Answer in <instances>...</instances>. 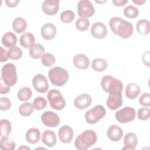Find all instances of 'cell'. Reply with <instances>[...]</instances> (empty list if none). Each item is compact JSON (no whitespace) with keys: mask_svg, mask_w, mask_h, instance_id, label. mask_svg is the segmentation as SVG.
<instances>
[{"mask_svg":"<svg viewBox=\"0 0 150 150\" xmlns=\"http://www.w3.org/2000/svg\"><path fill=\"white\" fill-rule=\"evenodd\" d=\"M123 13L125 16L129 18H135L138 15V9L137 8L132 5L126 6L123 11Z\"/></svg>","mask_w":150,"mask_h":150,"instance_id":"obj_35","label":"cell"},{"mask_svg":"<svg viewBox=\"0 0 150 150\" xmlns=\"http://www.w3.org/2000/svg\"><path fill=\"white\" fill-rule=\"evenodd\" d=\"M16 145L13 141L9 139L7 136L2 137L0 142V148L3 150H13Z\"/></svg>","mask_w":150,"mask_h":150,"instance_id":"obj_30","label":"cell"},{"mask_svg":"<svg viewBox=\"0 0 150 150\" xmlns=\"http://www.w3.org/2000/svg\"><path fill=\"white\" fill-rule=\"evenodd\" d=\"M11 131V124L6 119L1 120V137L8 136Z\"/></svg>","mask_w":150,"mask_h":150,"instance_id":"obj_33","label":"cell"},{"mask_svg":"<svg viewBox=\"0 0 150 150\" xmlns=\"http://www.w3.org/2000/svg\"><path fill=\"white\" fill-rule=\"evenodd\" d=\"M138 118L140 120L145 121L149 118L150 111L148 108H142L138 111Z\"/></svg>","mask_w":150,"mask_h":150,"instance_id":"obj_40","label":"cell"},{"mask_svg":"<svg viewBox=\"0 0 150 150\" xmlns=\"http://www.w3.org/2000/svg\"><path fill=\"white\" fill-rule=\"evenodd\" d=\"M89 26V20L84 18H80L76 22V28L80 31H85L87 30Z\"/></svg>","mask_w":150,"mask_h":150,"instance_id":"obj_37","label":"cell"},{"mask_svg":"<svg viewBox=\"0 0 150 150\" xmlns=\"http://www.w3.org/2000/svg\"><path fill=\"white\" fill-rule=\"evenodd\" d=\"M8 54L9 59L12 60H18L22 56V51L21 48L15 46L9 49Z\"/></svg>","mask_w":150,"mask_h":150,"instance_id":"obj_34","label":"cell"},{"mask_svg":"<svg viewBox=\"0 0 150 150\" xmlns=\"http://www.w3.org/2000/svg\"><path fill=\"white\" fill-rule=\"evenodd\" d=\"M60 18L64 23H70L73 21L74 18V13L71 10H66L61 13Z\"/></svg>","mask_w":150,"mask_h":150,"instance_id":"obj_38","label":"cell"},{"mask_svg":"<svg viewBox=\"0 0 150 150\" xmlns=\"http://www.w3.org/2000/svg\"><path fill=\"white\" fill-rule=\"evenodd\" d=\"M105 113L106 111L103 106L97 105L86 112L85 119L87 123L94 124L102 119L105 116Z\"/></svg>","mask_w":150,"mask_h":150,"instance_id":"obj_7","label":"cell"},{"mask_svg":"<svg viewBox=\"0 0 150 150\" xmlns=\"http://www.w3.org/2000/svg\"><path fill=\"white\" fill-rule=\"evenodd\" d=\"M101 85L103 89L109 93L113 90H121L123 89V84L119 80L115 79L113 76L107 75L104 76L101 81Z\"/></svg>","mask_w":150,"mask_h":150,"instance_id":"obj_6","label":"cell"},{"mask_svg":"<svg viewBox=\"0 0 150 150\" xmlns=\"http://www.w3.org/2000/svg\"><path fill=\"white\" fill-rule=\"evenodd\" d=\"M33 105L30 103L26 102L20 105L19 108V112L22 116L28 117L33 112Z\"/></svg>","mask_w":150,"mask_h":150,"instance_id":"obj_31","label":"cell"},{"mask_svg":"<svg viewBox=\"0 0 150 150\" xmlns=\"http://www.w3.org/2000/svg\"><path fill=\"white\" fill-rule=\"evenodd\" d=\"M112 2L115 6H122L128 2V0H113Z\"/></svg>","mask_w":150,"mask_h":150,"instance_id":"obj_46","label":"cell"},{"mask_svg":"<svg viewBox=\"0 0 150 150\" xmlns=\"http://www.w3.org/2000/svg\"><path fill=\"white\" fill-rule=\"evenodd\" d=\"M140 93V88L134 83H129L125 88V96L130 99L136 98Z\"/></svg>","mask_w":150,"mask_h":150,"instance_id":"obj_25","label":"cell"},{"mask_svg":"<svg viewBox=\"0 0 150 150\" xmlns=\"http://www.w3.org/2000/svg\"><path fill=\"white\" fill-rule=\"evenodd\" d=\"M58 135L60 141L64 144L70 143L73 137V131L69 125H63L58 131Z\"/></svg>","mask_w":150,"mask_h":150,"instance_id":"obj_14","label":"cell"},{"mask_svg":"<svg viewBox=\"0 0 150 150\" xmlns=\"http://www.w3.org/2000/svg\"><path fill=\"white\" fill-rule=\"evenodd\" d=\"M32 91L31 90L27 87H24L21 88L18 92V98L19 100L22 101H26L30 99L32 96Z\"/></svg>","mask_w":150,"mask_h":150,"instance_id":"obj_32","label":"cell"},{"mask_svg":"<svg viewBox=\"0 0 150 150\" xmlns=\"http://www.w3.org/2000/svg\"><path fill=\"white\" fill-rule=\"evenodd\" d=\"M22 148H23V149H25V148H26V149H30V148H28V147H23V146H21L19 148H18V149H22Z\"/></svg>","mask_w":150,"mask_h":150,"instance_id":"obj_48","label":"cell"},{"mask_svg":"<svg viewBox=\"0 0 150 150\" xmlns=\"http://www.w3.org/2000/svg\"><path fill=\"white\" fill-rule=\"evenodd\" d=\"M40 138V131L36 128H31L29 129L26 132V139L30 144H36L39 141Z\"/></svg>","mask_w":150,"mask_h":150,"instance_id":"obj_24","label":"cell"},{"mask_svg":"<svg viewBox=\"0 0 150 150\" xmlns=\"http://www.w3.org/2000/svg\"><path fill=\"white\" fill-rule=\"evenodd\" d=\"M47 97L52 108L56 110H61L64 108L66 101L59 90L55 89L50 90L48 92Z\"/></svg>","mask_w":150,"mask_h":150,"instance_id":"obj_5","label":"cell"},{"mask_svg":"<svg viewBox=\"0 0 150 150\" xmlns=\"http://www.w3.org/2000/svg\"><path fill=\"white\" fill-rule=\"evenodd\" d=\"M19 0H6L5 3L6 4L7 6L11 8L15 7L17 6V5L19 3Z\"/></svg>","mask_w":150,"mask_h":150,"instance_id":"obj_45","label":"cell"},{"mask_svg":"<svg viewBox=\"0 0 150 150\" xmlns=\"http://www.w3.org/2000/svg\"><path fill=\"white\" fill-rule=\"evenodd\" d=\"M42 123L46 127L54 128L59 125L60 118L59 115L55 112L50 111L44 112L41 115Z\"/></svg>","mask_w":150,"mask_h":150,"instance_id":"obj_11","label":"cell"},{"mask_svg":"<svg viewBox=\"0 0 150 150\" xmlns=\"http://www.w3.org/2000/svg\"><path fill=\"white\" fill-rule=\"evenodd\" d=\"M116 120L121 123H128L133 121L135 117V110L131 107H125L116 112Z\"/></svg>","mask_w":150,"mask_h":150,"instance_id":"obj_8","label":"cell"},{"mask_svg":"<svg viewBox=\"0 0 150 150\" xmlns=\"http://www.w3.org/2000/svg\"><path fill=\"white\" fill-rule=\"evenodd\" d=\"M122 129L116 125H112L108 129L107 136L110 140L114 142L120 141L122 138Z\"/></svg>","mask_w":150,"mask_h":150,"instance_id":"obj_20","label":"cell"},{"mask_svg":"<svg viewBox=\"0 0 150 150\" xmlns=\"http://www.w3.org/2000/svg\"><path fill=\"white\" fill-rule=\"evenodd\" d=\"M6 85L11 87L14 86L17 81L16 69L15 66L12 63L5 64L1 70V77Z\"/></svg>","mask_w":150,"mask_h":150,"instance_id":"obj_4","label":"cell"},{"mask_svg":"<svg viewBox=\"0 0 150 150\" xmlns=\"http://www.w3.org/2000/svg\"><path fill=\"white\" fill-rule=\"evenodd\" d=\"M56 59L54 56L49 53H44L41 57V62L42 64L47 67L52 66L55 63Z\"/></svg>","mask_w":150,"mask_h":150,"instance_id":"obj_36","label":"cell"},{"mask_svg":"<svg viewBox=\"0 0 150 150\" xmlns=\"http://www.w3.org/2000/svg\"><path fill=\"white\" fill-rule=\"evenodd\" d=\"M1 41L4 46L9 48L15 46L17 42V38L13 32H7L2 37Z\"/></svg>","mask_w":150,"mask_h":150,"instance_id":"obj_22","label":"cell"},{"mask_svg":"<svg viewBox=\"0 0 150 150\" xmlns=\"http://www.w3.org/2000/svg\"><path fill=\"white\" fill-rule=\"evenodd\" d=\"M57 30L55 26L51 23H47L44 24L40 30L42 38L45 40L53 39L56 35Z\"/></svg>","mask_w":150,"mask_h":150,"instance_id":"obj_17","label":"cell"},{"mask_svg":"<svg viewBox=\"0 0 150 150\" xmlns=\"http://www.w3.org/2000/svg\"><path fill=\"white\" fill-rule=\"evenodd\" d=\"M11 106V103L7 97H1L0 98V110L1 111L8 110Z\"/></svg>","mask_w":150,"mask_h":150,"instance_id":"obj_41","label":"cell"},{"mask_svg":"<svg viewBox=\"0 0 150 150\" xmlns=\"http://www.w3.org/2000/svg\"><path fill=\"white\" fill-rule=\"evenodd\" d=\"M139 103L143 106L149 107L150 105V94L149 93H144L139 98Z\"/></svg>","mask_w":150,"mask_h":150,"instance_id":"obj_42","label":"cell"},{"mask_svg":"<svg viewBox=\"0 0 150 150\" xmlns=\"http://www.w3.org/2000/svg\"><path fill=\"white\" fill-rule=\"evenodd\" d=\"M124 147L122 149H131L134 150L138 143V139L137 135L133 132L127 133L124 139Z\"/></svg>","mask_w":150,"mask_h":150,"instance_id":"obj_21","label":"cell"},{"mask_svg":"<svg viewBox=\"0 0 150 150\" xmlns=\"http://www.w3.org/2000/svg\"><path fill=\"white\" fill-rule=\"evenodd\" d=\"M3 81L1 78L0 80V93L2 94H5L8 93L10 90V87L6 85L5 83H3Z\"/></svg>","mask_w":150,"mask_h":150,"instance_id":"obj_43","label":"cell"},{"mask_svg":"<svg viewBox=\"0 0 150 150\" xmlns=\"http://www.w3.org/2000/svg\"><path fill=\"white\" fill-rule=\"evenodd\" d=\"M32 84L35 90L40 93H46L49 88V84L46 77L41 74L35 76L32 80Z\"/></svg>","mask_w":150,"mask_h":150,"instance_id":"obj_12","label":"cell"},{"mask_svg":"<svg viewBox=\"0 0 150 150\" xmlns=\"http://www.w3.org/2000/svg\"><path fill=\"white\" fill-rule=\"evenodd\" d=\"M91 33L92 36L96 39H104L107 34V28L105 25L101 22H96L91 28Z\"/></svg>","mask_w":150,"mask_h":150,"instance_id":"obj_15","label":"cell"},{"mask_svg":"<svg viewBox=\"0 0 150 150\" xmlns=\"http://www.w3.org/2000/svg\"><path fill=\"white\" fill-rule=\"evenodd\" d=\"M91 67L94 70L101 72L107 69V63L106 60L104 59L97 58L93 60Z\"/></svg>","mask_w":150,"mask_h":150,"instance_id":"obj_29","label":"cell"},{"mask_svg":"<svg viewBox=\"0 0 150 150\" xmlns=\"http://www.w3.org/2000/svg\"><path fill=\"white\" fill-rule=\"evenodd\" d=\"M109 25L111 30L123 39L129 38L133 33L132 25L120 18L113 17L111 18Z\"/></svg>","mask_w":150,"mask_h":150,"instance_id":"obj_1","label":"cell"},{"mask_svg":"<svg viewBox=\"0 0 150 150\" xmlns=\"http://www.w3.org/2000/svg\"><path fill=\"white\" fill-rule=\"evenodd\" d=\"M26 21L21 17L16 18L12 22V28L14 31L18 33L23 32L26 30Z\"/></svg>","mask_w":150,"mask_h":150,"instance_id":"obj_26","label":"cell"},{"mask_svg":"<svg viewBox=\"0 0 150 150\" xmlns=\"http://www.w3.org/2000/svg\"><path fill=\"white\" fill-rule=\"evenodd\" d=\"M45 52L44 47L39 44L36 43L31 47H30L29 53L30 56L35 59H38L40 58Z\"/></svg>","mask_w":150,"mask_h":150,"instance_id":"obj_27","label":"cell"},{"mask_svg":"<svg viewBox=\"0 0 150 150\" xmlns=\"http://www.w3.org/2000/svg\"><path fill=\"white\" fill-rule=\"evenodd\" d=\"M92 102L91 97L87 94H81L78 96L74 101L75 107L80 110H84L89 107Z\"/></svg>","mask_w":150,"mask_h":150,"instance_id":"obj_16","label":"cell"},{"mask_svg":"<svg viewBox=\"0 0 150 150\" xmlns=\"http://www.w3.org/2000/svg\"><path fill=\"white\" fill-rule=\"evenodd\" d=\"M97 140L96 133L91 129H87L77 136L75 141V147L79 150H86L96 144Z\"/></svg>","mask_w":150,"mask_h":150,"instance_id":"obj_2","label":"cell"},{"mask_svg":"<svg viewBox=\"0 0 150 150\" xmlns=\"http://www.w3.org/2000/svg\"><path fill=\"white\" fill-rule=\"evenodd\" d=\"M59 0H45L42 5L44 13L48 15H55L59 9Z\"/></svg>","mask_w":150,"mask_h":150,"instance_id":"obj_13","label":"cell"},{"mask_svg":"<svg viewBox=\"0 0 150 150\" xmlns=\"http://www.w3.org/2000/svg\"><path fill=\"white\" fill-rule=\"evenodd\" d=\"M20 44L25 48L31 47L35 45V39L34 35L30 32H25L20 38Z\"/></svg>","mask_w":150,"mask_h":150,"instance_id":"obj_23","label":"cell"},{"mask_svg":"<svg viewBox=\"0 0 150 150\" xmlns=\"http://www.w3.org/2000/svg\"><path fill=\"white\" fill-rule=\"evenodd\" d=\"M132 2L138 5H142L146 2L145 0H132Z\"/></svg>","mask_w":150,"mask_h":150,"instance_id":"obj_47","label":"cell"},{"mask_svg":"<svg viewBox=\"0 0 150 150\" xmlns=\"http://www.w3.org/2000/svg\"><path fill=\"white\" fill-rule=\"evenodd\" d=\"M121 90H113L109 93V96L107 99V107L112 110H115L122 105V96Z\"/></svg>","mask_w":150,"mask_h":150,"instance_id":"obj_9","label":"cell"},{"mask_svg":"<svg viewBox=\"0 0 150 150\" xmlns=\"http://www.w3.org/2000/svg\"><path fill=\"white\" fill-rule=\"evenodd\" d=\"M78 15L82 18H88L94 15V8L92 3L88 0H81L77 4Z\"/></svg>","mask_w":150,"mask_h":150,"instance_id":"obj_10","label":"cell"},{"mask_svg":"<svg viewBox=\"0 0 150 150\" xmlns=\"http://www.w3.org/2000/svg\"><path fill=\"white\" fill-rule=\"evenodd\" d=\"M49 78L53 85L63 86L69 79V73L63 68L54 67L49 70Z\"/></svg>","mask_w":150,"mask_h":150,"instance_id":"obj_3","label":"cell"},{"mask_svg":"<svg viewBox=\"0 0 150 150\" xmlns=\"http://www.w3.org/2000/svg\"><path fill=\"white\" fill-rule=\"evenodd\" d=\"M33 105L34 108L38 110H40L45 108L47 105V101L46 99L42 97H38L35 98L33 101Z\"/></svg>","mask_w":150,"mask_h":150,"instance_id":"obj_39","label":"cell"},{"mask_svg":"<svg viewBox=\"0 0 150 150\" xmlns=\"http://www.w3.org/2000/svg\"><path fill=\"white\" fill-rule=\"evenodd\" d=\"M42 142L49 147H53L57 143L55 133L50 129L45 130L42 136Z\"/></svg>","mask_w":150,"mask_h":150,"instance_id":"obj_19","label":"cell"},{"mask_svg":"<svg viewBox=\"0 0 150 150\" xmlns=\"http://www.w3.org/2000/svg\"><path fill=\"white\" fill-rule=\"evenodd\" d=\"M74 65L81 70L87 69L90 65V60L87 56L83 54H77L75 55L73 59Z\"/></svg>","mask_w":150,"mask_h":150,"instance_id":"obj_18","label":"cell"},{"mask_svg":"<svg viewBox=\"0 0 150 150\" xmlns=\"http://www.w3.org/2000/svg\"><path fill=\"white\" fill-rule=\"evenodd\" d=\"M1 49V57H0V62H4L7 61L8 59V51L5 49H3L2 47H0Z\"/></svg>","mask_w":150,"mask_h":150,"instance_id":"obj_44","label":"cell"},{"mask_svg":"<svg viewBox=\"0 0 150 150\" xmlns=\"http://www.w3.org/2000/svg\"><path fill=\"white\" fill-rule=\"evenodd\" d=\"M137 30L139 35H145L148 34L150 30L149 21L146 19H141L138 21Z\"/></svg>","mask_w":150,"mask_h":150,"instance_id":"obj_28","label":"cell"}]
</instances>
